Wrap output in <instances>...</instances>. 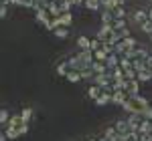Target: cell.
<instances>
[{
    "label": "cell",
    "instance_id": "16",
    "mask_svg": "<svg viewBox=\"0 0 152 141\" xmlns=\"http://www.w3.org/2000/svg\"><path fill=\"white\" fill-rule=\"evenodd\" d=\"M104 69H105V67L102 65V63H94V70H95V73H104Z\"/></svg>",
    "mask_w": 152,
    "mask_h": 141
},
{
    "label": "cell",
    "instance_id": "4",
    "mask_svg": "<svg viewBox=\"0 0 152 141\" xmlns=\"http://www.w3.org/2000/svg\"><path fill=\"white\" fill-rule=\"evenodd\" d=\"M110 101H112V97H110V95H99V97L95 99V103H97V105H105V103H110Z\"/></svg>",
    "mask_w": 152,
    "mask_h": 141
},
{
    "label": "cell",
    "instance_id": "18",
    "mask_svg": "<svg viewBox=\"0 0 152 141\" xmlns=\"http://www.w3.org/2000/svg\"><path fill=\"white\" fill-rule=\"evenodd\" d=\"M6 119H8V113H6V111H2V113H0V121H2V123H6Z\"/></svg>",
    "mask_w": 152,
    "mask_h": 141
},
{
    "label": "cell",
    "instance_id": "3",
    "mask_svg": "<svg viewBox=\"0 0 152 141\" xmlns=\"http://www.w3.org/2000/svg\"><path fill=\"white\" fill-rule=\"evenodd\" d=\"M124 99H126V93H120V91H116L114 97H112V101H114V103H124Z\"/></svg>",
    "mask_w": 152,
    "mask_h": 141
},
{
    "label": "cell",
    "instance_id": "1",
    "mask_svg": "<svg viewBox=\"0 0 152 141\" xmlns=\"http://www.w3.org/2000/svg\"><path fill=\"white\" fill-rule=\"evenodd\" d=\"M146 18H148V16L144 14V10H138L136 14H134V22H140V24H144V22H146Z\"/></svg>",
    "mask_w": 152,
    "mask_h": 141
},
{
    "label": "cell",
    "instance_id": "9",
    "mask_svg": "<svg viewBox=\"0 0 152 141\" xmlns=\"http://www.w3.org/2000/svg\"><path fill=\"white\" fill-rule=\"evenodd\" d=\"M71 20H73V18H71V14H69V12H65V14L61 16V22H63V26H67V24H71Z\"/></svg>",
    "mask_w": 152,
    "mask_h": 141
},
{
    "label": "cell",
    "instance_id": "21",
    "mask_svg": "<svg viewBox=\"0 0 152 141\" xmlns=\"http://www.w3.org/2000/svg\"><path fill=\"white\" fill-rule=\"evenodd\" d=\"M10 2H14V4H23L24 0H10Z\"/></svg>",
    "mask_w": 152,
    "mask_h": 141
},
{
    "label": "cell",
    "instance_id": "20",
    "mask_svg": "<svg viewBox=\"0 0 152 141\" xmlns=\"http://www.w3.org/2000/svg\"><path fill=\"white\" fill-rule=\"evenodd\" d=\"M124 75H126L128 79H132V77H134V70H132V69H128V70H126V73H124Z\"/></svg>",
    "mask_w": 152,
    "mask_h": 141
},
{
    "label": "cell",
    "instance_id": "12",
    "mask_svg": "<svg viewBox=\"0 0 152 141\" xmlns=\"http://www.w3.org/2000/svg\"><path fill=\"white\" fill-rule=\"evenodd\" d=\"M142 30L148 32V35H152V20H146V22L142 24Z\"/></svg>",
    "mask_w": 152,
    "mask_h": 141
},
{
    "label": "cell",
    "instance_id": "19",
    "mask_svg": "<svg viewBox=\"0 0 152 141\" xmlns=\"http://www.w3.org/2000/svg\"><path fill=\"white\" fill-rule=\"evenodd\" d=\"M97 47H99V40H91V45H89V48H91V50H95Z\"/></svg>",
    "mask_w": 152,
    "mask_h": 141
},
{
    "label": "cell",
    "instance_id": "7",
    "mask_svg": "<svg viewBox=\"0 0 152 141\" xmlns=\"http://www.w3.org/2000/svg\"><path fill=\"white\" fill-rule=\"evenodd\" d=\"M85 6H87L89 10H97V6H99V2H97V0H85Z\"/></svg>",
    "mask_w": 152,
    "mask_h": 141
},
{
    "label": "cell",
    "instance_id": "8",
    "mask_svg": "<svg viewBox=\"0 0 152 141\" xmlns=\"http://www.w3.org/2000/svg\"><path fill=\"white\" fill-rule=\"evenodd\" d=\"M150 77H152L150 70H140V75H138V79H140V81H148Z\"/></svg>",
    "mask_w": 152,
    "mask_h": 141
},
{
    "label": "cell",
    "instance_id": "14",
    "mask_svg": "<svg viewBox=\"0 0 152 141\" xmlns=\"http://www.w3.org/2000/svg\"><path fill=\"white\" fill-rule=\"evenodd\" d=\"M20 117H23V123H26V121L31 119V109H24V111H23V115H20Z\"/></svg>",
    "mask_w": 152,
    "mask_h": 141
},
{
    "label": "cell",
    "instance_id": "2",
    "mask_svg": "<svg viewBox=\"0 0 152 141\" xmlns=\"http://www.w3.org/2000/svg\"><path fill=\"white\" fill-rule=\"evenodd\" d=\"M77 45H79V48H89L91 40H87L85 36H79V38H77Z\"/></svg>",
    "mask_w": 152,
    "mask_h": 141
},
{
    "label": "cell",
    "instance_id": "17",
    "mask_svg": "<svg viewBox=\"0 0 152 141\" xmlns=\"http://www.w3.org/2000/svg\"><path fill=\"white\" fill-rule=\"evenodd\" d=\"M124 26H126V22H124V20H116V22H114V30H118V28H124Z\"/></svg>",
    "mask_w": 152,
    "mask_h": 141
},
{
    "label": "cell",
    "instance_id": "22",
    "mask_svg": "<svg viewBox=\"0 0 152 141\" xmlns=\"http://www.w3.org/2000/svg\"><path fill=\"white\" fill-rule=\"evenodd\" d=\"M148 18H150V20H152V10H150V14H148Z\"/></svg>",
    "mask_w": 152,
    "mask_h": 141
},
{
    "label": "cell",
    "instance_id": "13",
    "mask_svg": "<svg viewBox=\"0 0 152 141\" xmlns=\"http://www.w3.org/2000/svg\"><path fill=\"white\" fill-rule=\"evenodd\" d=\"M18 133H20V131H18V129H14V127H8V129H6V135H8L10 139H14V137H16Z\"/></svg>",
    "mask_w": 152,
    "mask_h": 141
},
{
    "label": "cell",
    "instance_id": "6",
    "mask_svg": "<svg viewBox=\"0 0 152 141\" xmlns=\"http://www.w3.org/2000/svg\"><path fill=\"white\" fill-rule=\"evenodd\" d=\"M95 59H97V60H105V59H107V50H105V48L95 50Z\"/></svg>",
    "mask_w": 152,
    "mask_h": 141
},
{
    "label": "cell",
    "instance_id": "11",
    "mask_svg": "<svg viewBox=\"0 0 152 141\" xmlns=\"http://www.w3.org/2000/svg\"><path fill=\"white\" fill-rule=\"evenodd\" d=\"M114 14H116V18H120V20H122V18H124V16H126V10H124V8H122V6H118L116 10H114Z\"/></svg>",
    "mask_w": 152,
    "mask_h": 141
},
{
    "label": "cell",
    "instance_id": "10",
    "mask_svg": "<svg viewBox=\"0 0 152 141\" xmlns=\"http://www.w3.org/2000/svg\"><path fill=\"white\" fill-rule=\"evenodd\" d=\"M55 35H57L59 38H65V36L69 35V30H67V28H55Z\"/></svg>",
    "mask_w": 152,
    "mask_h": 141
},
{
    "label": "cell",
    "instance_id": "5",
    "mask_svg": "<svg viewBox=\"0 0 152 141\" xmlns=\"http://www.w3.org/2000/svg\"><path fill=\"white\" fill-rule=\"evenodd\" d=\"M67 79H69L71 83H77L79 79H81V73H75V70H71V73H67Z\"/></svg>",
    "mask_w": 152,
    "mask_h": 141
},
{
    "label": "cell",
    "instance_id": "15",
    "mask_svg": "<svg viewBox=\"0 0 152 141\" xmlns=\"http://www.w3.org/2000/svg\"><path fill=\"white\" fill-rule=\"evenodd\" d=\"M89 97L97 99V97H99V89H97V87H91V89H89Z\"/></svg>",
    "mask_w": 152,
    "mask_h": 141
}]
</instances>
